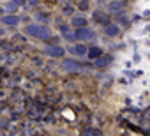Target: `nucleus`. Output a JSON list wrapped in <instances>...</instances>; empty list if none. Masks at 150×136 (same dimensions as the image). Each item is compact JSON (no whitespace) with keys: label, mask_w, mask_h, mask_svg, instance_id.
<instances>
[{"label":"nucleus","mask_w":150,"mask_h":136,"mask_svg":"<svg viewBox=\"0 0 150 136\" xmlns=\"http://www.w3.org/2000/svg\"><path fill=\"white\" fill-rule=\"evenodd\" d=\"M85 136H101V131L99 129H87Z\"/></svg>","instance_id":"16"},{"label":"nucleus","mask_w":150,"mask_h":136,"mask_svg":"<svg viewBox=\"0 0 150 136\" xmlns=\"http://www.w3.org/2000/svg\"><path fill=\"white\" fill-rule=\"evenodd\" d=\"M27 4H28L30 7H34V6H37V4H39V0H27Z\"/></svg>","instance_id":"18"},{"label":"nucleus","mask_w":150,"mask_h":136,"mask_svg":"<svg viewBox=\"0 0 150 136\" xmlns=\"http://www.w3.org/2000/svg\"><path fill=\"white\" fill-rule=\"evenodd\" d=\"M110 62H111V55H103V57H99V58L96 60V65H97V67H106Z\"/></svg>","instance_id":"9"},{"label":"nucleus","mask_w":150,"mask_h":136,"mask_svg":"<svg viewBox=\"0 0 150 136\" xmlns=\"http://www.w3.org/2000/svg\"><path fill=\"white\" fill-rule=\"evenodd\" d=\"M69 51L71 53H76V55H88V48L85 46V44H78V46H72V48H69Z\"/></svg>","instance_id":"7"},{"label":"nucleus","mask_w":150,"mask_h":136,"mask_svg":"<svg viewBox=\"0 0 150 136\" xmlns=\"http://www.w3.org/2000/svg\"><path fill=\"white\" fill-rule=\"evenodd\" d=\"M118 32H120V28H118V25H115V23H110V25H106V27H104V34H106V35H110V37L118 35Z\"/></svg>","instance_id":"5"},{"label":"nucleus","mask_w":150,"mask_h":136,"mask_svg":"<svg viewBox=\"0 0 150 136\" xmlns=\"http://www.w3.org/2000/svg\"><path fill=\"white\" fill-rule=\"evenodd\" d=\"M44 53L50 55V57H53V58H57V57H64L65 50H64L62 46H58V44H48V46L44 48Z\"/></svg>","instance_id":"3"},{"label":"nucleus","mask_w":150,"mask_h":136,"mask_svg":"<svg viewBox=\"0 0 150 136\" xmlns=\"http://www.w3.org/2000/svg\"><path fill=\"white\" fill-rule=\"evenodd\" d=\"M76 39H80V41H90V39H94V30L92 28H88V27H83V28H76Z\"/></svg>","instance_id":"2"},{"label":"nucleus","mask_w":150,"mask_h":136,"mask_svg":"<svg viewBox=\"0 0 150 136\" xmlns=\"http://www.w3.org/2000/svg\"><path fill=\"white\" fill-rule=\"evenodd\" d=\"M60 32L64 34V37H65L67 41H74V39H76V34H72L67 25H62V27H60Z\"/></svg>","instance_id":"8"},{"label":"nucleus","mask_w":150,"mask_h":136,"mask_svg":"<svg viewBox=\"0 0 150 136\" xmlns=\"http://www.w3.org/2000/svg\"><path fill=\"white\" fill-rule=\"evenodd\" d=\"M124 0H115V2H110V6H108V9L111 11V13H120L122 9H124Z\"/></svg>","instance_id":"6"},{"label":"nucleus","mask_w":150,"mask_h":136,"mask_svg":"<svg viewBox=\"0 0 150 136\" xmlns=\"http://www.w3.org/2000/svg\"><path fill=\"white\" fill-rule=\"evenodd\" d=\"M72 25L76 27V28H83V27H87V20L81 18V16H78V18H74V20H72Z\"/></svg>","instance_id":"14"},{"label":"nucleus","mask_w":150,"mask_h":136,"mask_svg":"<svg viewBox=\"0 0 150 136\" xmlns=\"http://www.w3.org/2000/svg\"><path fill=\"white\" fill-rule=\"evenodd\" d=\"M2 23H4L6 27H14V25L20 23V18H18L16 14H6V16L2 18Z\"/></svg>","instance_id":"4"},{"label":"nucleus","mask_w":150,"mask_h":136,"mask_svg":"<svg viewBox=\"0 0 150 136\" xmlns=\"http://www.w3.org/2000/svg\"><path fill=\"white\" fill-rule=\"evenodd\" d=\"M88 7V4H87V0H83V2L80 4V9H87Z\"/></svg>","instance_id":"19"},{"label":"nucleus","mask_w":150,"mask_h":136,"mask_svg":"<svg viewBox=\"0 0 150 136\" xmlns=\"http://www.w3.org/2000/svg\"><path fill=\"white\" fill-rule=\"evenodd\" d=\"M13 2H14L18 7H21V6H25V4H27V0H13Z\"/></svg>","instance_id":"17"},{"label":"nucleus","mask_w":150,"mask_h":136,"mask_svg":"<svg viewBox=\"0 0 150 136\" xmlns=\"http://www.w3.org/2000/svg\"><path fill=\"white\" fill-rule=\"evenodd\" d=\"M88 57H90V58H96V60H97L99 57H103V50H101L99 46H92V48L88 50Z\"/></svg>","instance_id":"11"},{"label":"nucleus","mask_w":150,"mask_h":136,"mask_svg":"<svg viewBox=\"0 0 150 136\" xmlns=\"http://www.w3.org/2000/svg\"><path fill=\"white\" fill-rule=\"evenodd\" d=\"M62 67H64V71H67V73H76V71L81 69L80 62L74 60V58H65V60L62 62Z\"/></svg>","instance_id":"1"},{"label":"nucleus","mask_w":150,"mask_h":136,"mask_svg":"<svg viewBox=\"0 0 150 136\" xmlns=\"http://www.w3.org/2000/svg\"><path fill=\"white\" fill-rule=\"evenodd\" d=\"M16 9H18V6H16L14 2L6 4V6H4V13H16Z\"/></svg>","instance_id":"15"},{"label":"nucleus","mask_w":150,"mask_h":136,"mask_svg":"<svg viewBox=\"0 0 150 136\" xmlns=\"http://www.w3.org/2000/svg\"><path fill=\"white\" fill-rule=\"evenodd\" d=\"M25 32L28 34V35H39V32H41V25H27V28H25Z\"/></svg>","instance_id":"10"},{"label":"nucleus","mask_w":150,"mask_h":136,"mask_svg":"<svg viewBox=\"0 0 150 136\" xmlns=\"http://www.w3.org/2000/svg\"><path fill=\"white\" fill-rule=\"evenodd\" d=\"M39 39H42V41H50L51 39V32H50V28H46V27H41V32H39V35H37Z\"/></svg>","instance_id":"13"},{"label":"nucleus","mask_w":150,"mask_h":136,"mask_svg":"<svg viewBox=\"0 0 150 136\" xmlns=\"http://www.w3.org/2000/svg\"><path fill=\"white\" fill-rule=\"evenodd\" d=\"M94 20H96L97 23H104V27L110 25V23H108V16H106L104 13H99V11H97V13L94 14Z\"/></svg>","instance_id":"12"}]
</instances>
